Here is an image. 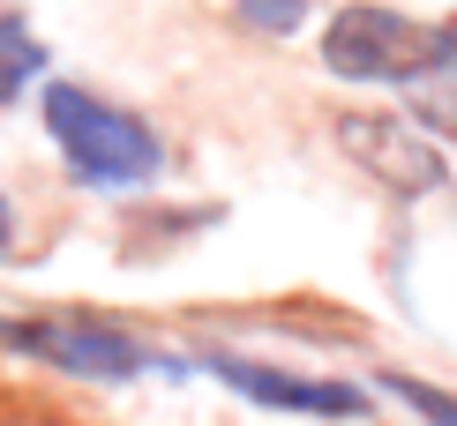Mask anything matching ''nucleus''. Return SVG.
<instances>
[{"label": "nucleus", "mask_w": 457, "mask_h": 426, "mask_svg": "<svg viewBox=\"0 0 457 426\" xmlns=\"http://www.w3.org/2000/svg\"><path fill=\"white\" fill-rule=\"evenodd\" d=\"M0 232H8V209H0Z\"/></svg>", "instance_id": "10"}, {"label": "nucleus", "mask_w": 457, "mask_h": 426, "mask_svg": "<svg viewBox=\"0 0 457 426\" xmlns=\"http://www.w3.org/2000/svg\"><path fill=\"white\" fill-rule=\"evenodd\" d=\"M46 127H53V143L68 150V165L83 172L90 187H136V180L158 172V135H150L136 112L90 98V90H75V83L46 90Z\"/></svg>", "instance_id": "2"}, {"label": "nucleus", "mask_w": 457, "mask_h": 426, "mask_svg": "<svg viewBox=\"0 0 457 426\" xmlns=\"http://www.w3.org/2000/svg\"><path fill=\"white\" fill-rule=\"evenodd\" d=\"M337 143H345V158L368 172V180H383L390 195H435V187L450 180L443 150H435L412 120H397V112H345V120H337Z\"/></svg>", "instance_id": "4"}, {"label": "nucleus", "mask_w": 457, "mask_h": 426, "mask_svg": "<svg viewBox=\"0 0 457 426\" xmlns=\"http://www.w3.org/2000/svg\"><path fill=\"white\" fill-rule=\"evenodd\" d=\"M428 120H443V127H457V83H450V90H435V98H428Z\"/></svg>", "instance_id": "9"}, {"label": "nucleus", "mask_w": 457, "mask_h": 426, "mask_svg": "<svg viewBox=\"0 0 457 426\" xmlns=\"http://www.w3.org/2000/svg\"><path fill=\"white\" fill-rule=\"evenodd\" d=\"M225 389L270 404V412H308V419H360L368 404H360L353 381H315V374H285V366H255V359H233V352H211L203 359Z\"/></svg>", "instance_id": "5"}, {"label": "nucleus", "mask_w": 457, "mask_h": 426, "mask_svg": "<svg viewBox=\"0 0 457 426\" xmlns=\"http://www.w3.org/2000/svg\"><path fill=\"white\" fill-rule=\"evenodd\" d=\"M240 15L255 30H293L300 23V0H240Z\"/></svg>", "instance_id": "8"}, {"label": "nucleus", "mask_w": 457, "mask_h": 426, "mask_svg": "<svg viewBox=\"0 0 457 426\" xmlns=\"http://www.w3.org/2000/svg\"><path fill=\"white\" fill-rule=\"evenodd\" d=\"M0 344L23 359H46L83 381H136V374H173V359L150 352L143 337L112 329L98 315H0Z\"/></svg>", "instance_id": "3"}, {"label": "nucleus", "mask_w": 457, "mask_h": 426, "mask_svg": "<svg viewBox=\"0 0 457 426\" xmlns=\"http://www.w3.org/2000/svg\"><path fill=\"white\" fill-rule=\"evenodd\" d=\"M37 68H46V45L30 37V23H23V15H0V105L30 83Z\"/></svg>", "instance_id": "6"}, {"label": "nucleus", "mask_w": 457, "mask_h": 426, "mask_svg": "<svg viewBox=\"0 0 457 426\" xmlns=\"http://www.w3.org/2000/svg\"><path fill=\"white\" fill-rule=\"evenodd\" d=\"M322 68L345 83H428L450 68V30L397 8H345L322 30Z\"/></svg>", "instance_id": "1"}, {"label": "nucleus", "mask_w": 457, "mask_h": 426, "mask_svg": "<svg viewBox=\"0 0 457 426\" xmlns=\"http://www.w3.org/2000/svg\"><path fill=\"white\" fill-rule=\"evenodd\" d=\"M383 389H390V397H405V404H412V412H420L428 426H457V397L428 389V381H412V374H383Z\"/></svg>", "instance_id": "7"}]
</instances>
